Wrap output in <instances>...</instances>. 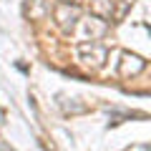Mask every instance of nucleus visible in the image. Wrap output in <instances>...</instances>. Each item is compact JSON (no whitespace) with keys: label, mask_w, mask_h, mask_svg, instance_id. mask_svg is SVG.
Returning <instances> with one entry per match:
<instances>
[{"label":"nucleus","mask_w":151,"mask_h":151,"mask_svg":"<svg viewBox=\"0 0 151 151\" xmlns=\"http://www.w3.org/2000/svg\"><path fill=\"white\" fill-rule=\"evenodd\" d=\"M106 55H108V48L103 43H98V40H83V43H78V58H81V63L93 68V70L106 63Z\"/></svg>","instance_id":"nucleus-1"},{"label":"nucleus","mask_w":151,"mask_h":151,"mask_svg":"<svg viewBox=\"0 0 151 151\" xmlns=\"http://www.w3.org/2000/svg\"><path fill=\"white\" fill-rule=\"evenodd\" d=\"M53 18L55 23L60 25V30L70 33L76 28V23H78V18H81V10L76 5H65V3H58V5L53 8Z\"/></svg>","instance_id":"nucleus-2"},{"label":"nucleus","mask_w":151,"mask_h":151,"mask_svg":"<svg viewBox=\"0 0 151 151\" xmlns=\"http://www.w3.org/2000/svg\"><path fill=\"white\" fill-rule=\"evenodd\" d=\"M144 68H146V60H144V58L131 55V53H124V55H121V65H119L121 76H136V73H141Z\"/></svg>","instance_id":"nucleus-3"},{"label":"nucleus","mask_w":151,"mask_h":151,"mask_svg":"<svg viewBox=\"0 0 151 151\" xmlns=\"http://www.w3.org/2000/svg\"><path fill=\"white\" fill-rule=\"evenodd\" d=\"M91 13H93V18H96V20L113 23V0H93Z\"/></svg>","instance_id":"nucleus-4"},{"label":"nucleus","mask_w":151,"mask_h":151,"mask_svg":"<svg viewBox=\"0 0 151 151\" xmlns=\"http://www.w3.org/2000/svg\"><path fill=\"white\" fill-rule=\"evenodd\" d=\"M131 5H134V0H113V23L124 20L126 10H129Z\"/></svg>","instance_id":"nucleus-5"},{"label":"nucleus","mask_w":151,"mask_h":151,"mask_svg":"<svg viewBox=\"0 0 151 151\" xmlns=\"http://www.w3.org/2000/svg\"><path fill=\"white\" fill-rule=\"evenodd\" d=\"M63 3H65V5H76V8H78L81 3H86V0H63Z\"/></svg>","instance_id":"nucleus-6"}]
</instances>
